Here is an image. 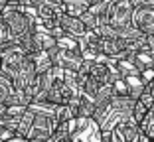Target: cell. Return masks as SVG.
Wrapping results in <instances>:
<instances>
[{
  "mask_svg": "<svg viewBox=\"0 0 154 142\" xmlns=\"http://www.w3.org/2000/svg\"><path fill=\"white\" fill-rule=\"evenodd\" d=\"M113 134L117 136L119 142H140L142 140V132L138 128V124L131 119H127L125 122H121L117 128H113Z\"/></svg>",
  "mask_w": 154,
  "mask_h": 142,
  "instance_id": "8992f818",
  "label": "cell"
},
{
  "mask_svg": "<svg viewBox=\"0 0 154 142\" xmlns=\"http://www.w3.org/2000/svg\"><path fill=\"white\" fill-rule=\"evenodd\" d=\"M136 101H140L142 105L146 107V109H150V107L154 105V87H152V81H150V83H146V85H144V89H142L140 97H138Z\"/></svg>",
  "mask_w": 154,
  "mask_h": 142,
  "instance_id": "7c38bea8",
  "label": "cell"
},
{
  "mask_svg": "<svg viewBox=\"0 0 154 142\" xmlns=\"http://www.w3.org/2000/svg\"><path fill=\"white\" fill-rule=\"evenodd\" d=\"M0 22L4 24V28L8 30L10 38H12L16 44L20 40H24L26 36L34 34L36 30V20L30 18L26 12H22L20 8H14V6H6L0 14Z\"/></svg>",
  "mask_w": 154,
  "mask_h": 142,
  "instance_id": "6da1fadb",
  "label": "cell"
},
{
  "mask_svg": "<svg viewBox=\"0 0 154 142\" xmlns=\"http://www.w3.org/2000/svg\"><path fill=\"white\" fill-rule=\"evenodd\" d=\"M32 113H34V120L26 134V140L28 142H48L50 136L54 134L55 126H57V113H42V110H32Z\"/></svg>",
  "mask_w": 154,
  "mask_h": 142,
  "instance_id": "7a4b0ae2",
  "label": "cell"
},
{
  "mask_svg": "<svg viewBox=\"0 0 154 142\" xmlns=\"http://www.w3.org/2000/svg\"><path fill=\"white\" fill-rule=\"evenodd\" d=\"M2 142H28V140H26V138H22V136H16V134H14V136L6 138V140H2Z\"/></svg>",
  "mask_w": 154,
  "mask_h": 142,
  "instance_id": "2e32d148",
  "label": "cell"
},
{
  "mask_svg": "<svg viewBox=\"0 0 154 142\" xmlns=\"http://www.w3.org/2000/svg\"><path fill=\"white\" fill-rule=\"evenodd\" d=\"M101 142H119V140L111 130V132H101Z\"/></svg>",
  "mask_w": 154,
  "mask_h": 142,
  "instance_id": "9a60e30c",
  "label": "cell"
},
{
  "mask_svg": "<svg viewBox=\"0 0 154 142\" xmlns=\"http://www.w3.org/2000/svg\"><path fill=\"white\" fill-rule=\"evenodd\" d=\"M6 109H8V107H6V105H2V103H0V119H2V116H4Z\"/></svg>",
  "mask_w": 154,
  "mask_h": 142,
  "instance_id": "e0dca14e",
  "label": "cell"
},
{
  "mask_svg": "<svg viewBox=\"0 0 154 142\" xmlns=\"http://www.w3.org/2000/svg\"><path fill=\"white\" fill-rule=\"evenodd\" d=\"M107 24L115 30L132 26V4L128 0H111L109 12H107Z\"/></svg>",
  "mask_w": 154,
  "mask_h": 142,
  "instance_id": "3957f363",
  "label": "cell"
},
{
  "mask_svg": "<svg viewBox=\"0 0 154 142\" xmlns=\"http://www.w3.org/2000/svg\"><path fill=\"white\" fill-rule=\"evenodd\" d=\"M0 103L6 107H12V105H18L16 101V93H14L12 87V81H10L6 75L0 73Z\"/></svg>",
  "mask_w": 154,
  "mask_h": 142,
  "instance_id": "52a82bcc",
  "label": "cell"
},
{
  "mask_svg": "<svg viewBox=\"0 0 154 142\" xmlns=\"http://www.w3.org/2000/svg\"><path fill=\"white\" fill-rule=\"evenodd\" d=\"M32 120H34V113H32L30 109H26V113L22 115V119H20V122H18V128H16V136L26 138L28 130H30V126H32Z\"/></svg>",
  "mask_w": 154,
  "mask_h": 142,
  "instance_id": "30bf717a",
  "label": "cell"
},
{
  "mask_svg": "<svg viewBox=\"0 0 154 142\" xmlns=\"http://www.w3.org/2000/svg\"><path fill=\"white\" fill-rule=\"evenodd\" d=\"M32 57V63H34V71H36V75H42L45 73V71H50L54 65H51V59L50 55L45 53V51H38V53L30 55Z\"/></svg>",
  "mask_w": 154,
  "mask_h": 142,
  "instance_id": "ba28073f",
  "label": "cell"
},
{
  "mask_svg": "<svg viewBox=\"0 0 154 142\" xmlns=\"http://www.w3.org/2000/svg\"><path fill=\"white\" fill-rule=\"evenodd\" d=\"M57 28L65 36L75 38V40H79V38H83L87 34V30L81 24V20L77 18V16H69V14H59L57 16Z\"/></svg>",
  "mask_w": 154,
  "mask_h": 142,
  "instance_id": "5b68a950",
  "label": "cell"
},
{
  "mask_svg": "<svg viewBox=\"0 0 154 142\" xmlns=\"http://www.w3.org/2000/svg\"><path fill=\"white\" fill-rule=\"evenodd\" d=\"M10 41H14V40L10 38V34H8V30L4 28V24L0 22V47H4L6 44H10Z\"/></svg>",
  "mask_w": 154,
  "mask_h": 142,
  "instance_id": "5bb4252c",
  "label": "cell"
},
{
  "mask_svg": "<svg viewBox=\"0 0 154 142\" xmlns=\"http://www.w3.org/2000/svg\"><path fill=\"white\" fill-rule=\"evenodd\" d=\"M148 110H150V109H146V107L142 105L140 101H134V107H132V120H134L136 124H140L142 119L148 115Z\"/></svg>",
  "mask_w": 154,
  "mask_h": 142,
  "instance_id": "4fadbf2b",
  "label": "cell"
},
{
  "mask_svg": "<svg viewBox=\"0 0 154 142\" xmlns=\"http://www.w3.org/2000/svg\"><path fill=\"white\" fill-rule=\"evenodd\" d=\"M77 18L81 20V24L85 26L87 32H95L97 28H99V18H97L95 14H91L89 10H87V12H83L81 16H77Z\"/></svg>",
  "mask_w": 154,
  "mask_h": 142,
  "instance_id": "8fae6325",
  "label": "cell"
},
{
  "mask_svg": "<svg viewBox=\"0 0 154 142\" xmlns=\"http://www.w3.org/2000/svg\"><path fill=\"white\" fill-rule=\"evenodd\" d=\"M77 142H81V140H77Z\"/></svg>",
  "mask_w": 154,
  "mask_h": 142,
  "instance_id": "ac0fdd59",
  "label": "cell"
},
{
  "mask_svg": "<svg viewBox=\"0 0 154 142\" xmlns=\"http://www.w3.org/2000/svg\"><path fill=\"white\" fill-rule=\"evenodd\" d=\"M132 26L142 34H154V0L132 8Z\"/></svg>",
  "mask_w": 154,
  "mask_h": 142,
  "instance_id": "277c9868",
  "label": "cell"
},
{
  "mask_svg": "<svg viewBox=\"0 0 154 142\" xmlns=\"http://www.w3.org/2000/svg\"><path fill=\"white\" fill-rule=\"evenodd\" d=\"M63 10L69 16H81L83 12L89 10V2L87 0H63Z\"/></svg>",
  "mask_w": 154,
  "mask_h": 142,
  "instance_id": "9c48e42d",
  "label": "cell"
}]
</instances>
